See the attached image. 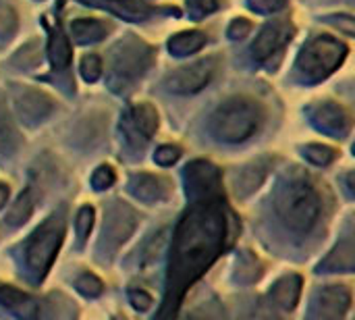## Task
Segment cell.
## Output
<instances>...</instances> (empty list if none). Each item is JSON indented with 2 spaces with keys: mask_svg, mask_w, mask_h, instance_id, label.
<instances>
[{
  "mask_svg": "<svg viewBox=\"0 0 355 320\" xmlns=\"http://www.w3.org/2000/svg\"><path fill=\"white\" fill-rule=\"evenodd\" d=\"M281 214L293 229H310L320 214V198L316 190L304 181L293 183L281 200Z\"/></svg>",
  "mask_w": 355,
  "mask_h": 320,
  "instance_id": "cell-1",
  "label": "cell"
},
{
  "mask_svg": "<svg viewBox=\"0 0 355 320\" xmlns=\"http://www.w3.org/2000/svg\"><path fill=\"white\" fill-rule=\"evenodd\" d=\"M189 73H181L173 79V83L177 85V90H198L204 81H208L210 77V67L206 62L202 65H196L191 69H187Z\"/></svg>",
  "mask_w": 355,
  "mask_h": 320,
  "instance_id": "cell-3",
  "label": "cell"
},
{
  "mask_svg": "<svg viewBox=\"0 0 355 320\" xmlns=\"http://www.w3.org/2000/svg\"><path fill=\"white\" fill-rule=\"evenodd\" d=\"M258 125L256 108L250 102H229L218 115V129L227 140H245Z\"/></svg>",
  "mask_w": 355,
  "mask_h": 320,
  "instance_id": "cell-2",
  "label": "cell"
}]
</instances>
